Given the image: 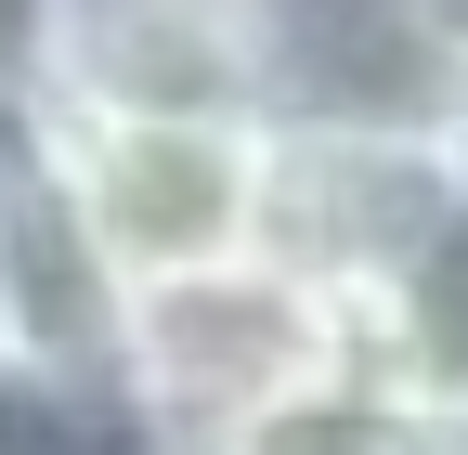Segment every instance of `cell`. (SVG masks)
<instances>
[{
	"label": "cell",
	"instance_id": "cell-1",
	"mask_svg": "<svg viewBox=\"0 0 468 455\" xmlns=\"http://www.w3.org/2000/svg\"><path fill=\"white\" fill-rule=\"evenodd\" d=\"M468 208V131H351V118H261V260L365 325L430 235Z\"/></svg>",
	"mask_w": 468,
	"mask_h": 455
},
{
	"label": "cell",
	"instance_id": "cell-2",
	"mask_svg": "<svg viewBox=\"0 0 468 455\" xmlns=\"http://www.w3.org/2000/svg\"><path fill=\"white\" fill-rule=\"evenodd\" d=\"M338 365H351V325L300 287V273H273V260H221V273L144 287L117 312V390L144 404V429L169 455L273 417L286 390H313Z\"/></svg>",
	"mask_w": 468,
	"mask_h": 455
},
{
	"label": "cell",
	"instance_id": "cell-3",
	"mask_svg": "<svg viewBox=\"0 0 468 455\" xmlns=\"http://www.w3.org/2000/svg\"><path fill=\"white\" fill-rule=\"evenodd\" d=\"M52 169L117 300L261 260V118H52Z\"/></svg>",
	"mask_w": 468,
	"mask_h": 455
},
{
	"label": "cell",
	"instance_id": "cell-4",
	"mask_svg": "<svg viewBox=\"0 0 468 455\" xmlns=\"http://www.w3.org/2000/svg\"><path fill=\"white\" fill-rule=\"evenodd\" d=\"M273 0H27L14 79L52 118H273Z\"/></svg>",
	"mask_w": 468,
	"mask_h": 455
},
{
	"label": "cell",
	"instance_id": "cell-5",
	"mask_svg": "<svg viewBox=\"0 0 468 455\" xmlns=\"http://www.w3.org/2000/svg\"><path fill=\"white\" fill-rule=\"evenodd\" d=\"M117 273L91 260L39 91L0 79V352L14 365H117Z\"/></svg>",
	"mask_w": 468,
	"mask_h": 455
},
{
	"label": "cell",
	"instance_id": "cell-6",
	"mask_svg": "<svg viewBox=\"0 0 468 455\" xmlns=\"http://www.w3.org/2000/svg\"><path fill=\"white\" fill-rule=\"evenodd\" d=\"M196 455H468V417H442V404H403L390 377L338 365V377L286 390L273 417L221 429V442H196Z\"/></svg>",
	"mask_w": 468,
	"mask_h": 455
},
{
	"label": "cell",
	"instance_id": "cell-7",
	"mask_svg": "<svg viewBox=\"0 0 468 455\" xmlns=\"http://www.w3.org/2000/svg\"><path fill=\"white\" fill-rule=\"evenodd\" d=\"M0 455H169L117 365H14L0 352Z\"/></svg>",
	"mask_w": 468,
	"mask_h": 455
}]
</instances>
